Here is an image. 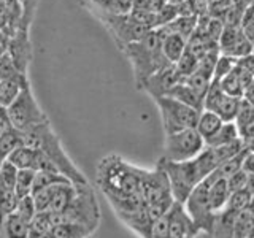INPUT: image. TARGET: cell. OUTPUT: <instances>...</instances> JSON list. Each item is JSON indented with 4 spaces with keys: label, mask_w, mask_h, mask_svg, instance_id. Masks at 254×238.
Listing matches in <instances>:
<instances>
[{
    "label": "cell",
    "mask_w": 254,
    "mask_h": 238,
    "mask_svg": "<svg viewBox=\"0 0 254 238\" xmlns=\"http://www.w3.org/2000/svg\"><path fill=\"white\" fill-rule=\"evenodd\" d=\"M157 165H161L167 173L172 187V195L175 202L185 205L189 198L190 192L200 184V182L210 177V175L218 169L219 162L214 157V153L210 146L205 149L192 161L186 162H170L167 159L161 157Z\"/></svg>",
    "instance_id": "obj_1"
},
{
    "label": "cell",
    "mask_w": 254,
    "mask_h": 238,
    "mask_svg": "<svg viewBox=\"0 0 254 238\" xmlns=\"http://www.w3.org/2000/svg\"><path fill=\"white\" fill-rule=\"evenodd\" d=\"M162 40L164 32L161 29H151L140 42L126 45L123 48L133 67L138 89L148 78H151L164 67L170 65V62L165 59L162 53Z\"/></svg>",
    "instance_id": "obj_2"
},
{
    "label": "cell",
    "mask_w": 254,
    "mask_h": 238,
    "mask_svg": "<svg viewBox=\"0 0 254 238\" xmlns=\"http://www.w3.org/2000/svg\"><path fill=\"white\" fill-rule=\"evenodd\" d=\"M24 145L40 149L51 159L53 164L58 167L59 172L73 182L76 186H86L89 184L86 177L81 173V170L76 169V165L71 162V159L64 151L61 141L51 129L50 122L38 124L30 127V129L24 130Z\"/></svg>",
    "instance_id": "obj_3"
},
{
    "label": "cell",
    "mask_w": 254,
    "mask_h": 238,
    "mask_svg": "<svg viewBox=\"0 0 254 238\" xmlns=\"http://www.w3.org/2000/svg\"><path fill=\"white\" fill-rule=\"evenodd\" d=\"M141 173L140 167L111 154L103 157L97 167V184L103 195L140 194Z\"/></svg>",
    "instance_id": "obj_4"
},
{
    "label": "cell",
    "mask_w": 254,
    "mask_h": 238,
    "mask_svg": "<svg viewBox=\"0 0 254 238\" xmlns=\"http://www.w3.org/2000/svg\"><path fill=\"white\" fill-rule=\"evenodd\" d=\"M51 221L53 226H59L64 222H76L89 227L94 232L100 222V210L91 186H78V194L71 205L64 213H51Z\"/></svg>",
    "instance_id": "obj_5"
},
{
    "label": "cell",
    "mask_w": 254,
    "mask_h": 238,
    "mask_svg": "<svg viewBox=\"0 0 254 238\" xmlns=\"http://www.w3.org/2000/svg\"><path fill=\"white\" fill-rule=\"evenodd\" d=\"M156 105L161 111L162 125L165 135L177 133L186 129H195L202 111L189 105H185L172 97H157L154 99Z\"/></svg>",
    "instance_id": "obj_6"
},
{
    "label": "cell",
    "mask_w": 254,
    "mask_h": 238,
    "mask_svg": "<svg viewBox=\"0 0 254 238\" xmlns=\"http://www.w3.org/2000/svg\"><path fill=\"white\" fill-rule=\"evenodd\" d=\"M206 143L197 129H186L177 133L165 135L164 159L170 162L192 161L205 149Z\"/></svg>",
    "instance_id": "obj_7"
},
{
    "label": "cell",
    "mask_w": 254,
    "mask_h": 238,
    "mask_svg": "<svg viewBox=\"0 0 254 238\" xmlns=\"http://www.w3.org/2000/svg\"><path fill=\"white\" fill-rule=\"evenodd\" d=\"M6 110H8V115H10L13 127L21 132L27 130L34 125H38V124L50 122L46 115L43 113L42 108H40V105L37 103L29 83L22 87L18 99H16Z\"/></svg>",
    "instance_id": "obj_8"
},
{
    "label": "cell",
    "mask_w": 254,
    "mask_h": 238,
    "mask_svg": "<svg viewBox=\"0 0 254 238\" xmlns=\"http://www.w3.org/2000/svg\"><path fill=\"white\" fill-rule=\"evenodd\" d=\"M211 184H213V179L210 177H206L200 184L190 192L189 198L185 203V208L189 213V216L192 218V221L195 222V226L200 229V232L210 237L213 234L214 218H216V213L211 210V205H210Z\"/></svg>",
    "instance_id": "obj_9"
},
{
    "label": "cell",
    "mask_w": 254,
    "mask_h": 238,
    "mask_svg": "<svg viewBox=\"0 0 254 238\" xmlns=\"http://www.w3.org/2000/svg\"><path fill=\"white\" fill-rule=\"evenodd\" d=\"M105 24L113 32V35L119 40V45L124 48L126 45H130L145 37L151 30L145 24L138 22L132 14H118V13H105L103 18Z\"/></svg>",
    "instance_id": "obj_10"
},
{
    "label": "cell",
    "mask_w": 254,
    "mask_h": 238,
    "mask_svg": "<svg viewBox=\"0 0 254 238\" xmlns=\"http://www.w3.org/2000/svg\"><path fill=\"white\" fill-rule=\"evenodd\" d=\"M140 195L145 205L161 202L172 195V187L167 173L161 165H156L154 170L143 169L141 182H140Z\"/></svg>",
    "instance_id": "obj_11"
},
{
    "label": "cell",
    "mask_w": 254,
    "mask_h": 238,
    "mask_svg": "<svg viewBox=\"0 0 254 238\" xmlns=\"http://www.w3.org/2000/svg\"><path fill=\"white\" fill-rule=\"evenodd\" d=\"M14 167L19 170H34V172H59L53 161L40 149L30 146H21L8 157ZM61 173V172H59Z\"/></svg>",
    "instance_id": "obj_12"
},
{
    "label": "cell",
    "mask_w": 254,
    "mask_h": 238,
    "mask_svg": "<svg viewBox=\"0 0 254 238\" xmlns=\"http://www.w3.org/2000/svg\"><path fill=\"white\" fill-rule=\"evenodd\" d=\"M169 218V235L170 238H195L200 234V229L195 226L192 218L189 216L185 205L175 202L170 211L167 213Z\"/></svg>",
    "instance_id": "obj_13"
},
{
    "label": "cell",
    "mask_w": 254,
    "mask_h": 238,
    "mask_svg": "<svg viewBox=\"0 0 254 238\" xmlns=\"http://www.w3.org/2000/svg\"><path fill=\"white\" fill-rule=\"evenodd\" d=\"M181 81H185V79H183L181 75L178 73L175 63H170V65L164 67L162 70H159L157 73H154L151 78H148L146 81L141 84L140 89L146 91L153 99H157V97H164V95H167V92H169L173 86H177Z\"/></svg>",
    "instance_id": "obj_14"
},
{
    "label": "cell",
    "mask_w": 254,
    "mask_h": 238,
    "mask_svg": "<svg viewBox=\"0 0 254 238\" xmlns=\"http://www.w3.org/2000/svg\"><path fill=\"white\" fill-rule=\"evenodd\" d=\"M253 76L246 71L245 68H242L240 65H235V68L230 71L227 76H224L221 79V87L224 94L232 95V97H238L243 99L246 87H248L253 83Z\"/></svg>",
    "instance_id": "obj_15"
},
{
    "label": "cell",
    "mask_w": 254,
    "mask_h": 238,
    "mask_svg": "<svg viewBox=\"0 0 254 238\" xmlns=\"http://www.w3.org/2000/svg\"><path fill=\"white\" fill-rule=\"evenodd\" d=\"M240 213L242 211H237L229 205H226L219 213H216L211 238H234L235 221Z\"/></svg>",
    "instance_id": "obj_16"
},
{
    "label": "cell",
    "mask_w": 254,
    "mask_h": 238,
    "mask_svg": "<svg viewBox=\"0 0 254 238\" xmlns=\"http://www.w3.org/2000/svg\"><path fill=\"white\" fill-rule=\"evenodd\" d=\"M27 83H29V79L26 73H19L16 76L2 79V81H0V107H5V108L10 107L11 103L18 99L22 87Z\"/></svg>",
    "instance_id": "obj_17"
},
{
    "label": "cell",
    "mask_w": 254,
    "mask_h": 238,
    "mask_svg": "<svg viewBox=\"0 0 254 238\" xmlns=\"http://www.w3.org/2000/svg\"><path fill=\"white\" fill-rule=\"evenodd\" d=\"M119 219H121L129 229H132L140 238H151L154 221L149 218L146 208H143L141 211H137V213L124 214V216H119Z\"/></svg>",
    "instance_id": "obj_18"
},
{
    "label": "cell",
    "mask_w": 254,
    "mask_h": 238,
    "mask_svg": "<svg viewBox=\"0 0 254 238\" xmlns=\"http://www.w3.org/2000/svg\"><path fill=\"white\" fill-rule=\"evenodd\" d=\"M30 222L24 221L18 213L10 214L0 226V238H29Z\"/></svg>",
    "instance_id": "obj_19"
},
{
    "label": "cell",
    "mask_w": 254,
    "mask_h": 238,
    "mask_svg": "<svg viewBox=\"0 0 254 238\" xmlns=\"http://www.w3.org/2000/svg\"><path fill=\"white\" fill-rule=\"evenodd\" d=\"M162 30V29H161ZM188 48V40L178 34H164L162 53L170 63H177Z\"/></svg>",
    "instance_id": "obj_20"
},
{
    "label": "cell",
    "mask_w": 254,
    "mask_h": 238,
    "mask_svg": "<svg viewBox=\"0 0 254 238\" xmlns=\"http://www.w3.org/2000/svg\"><path fill=\"white\" fill-rule=\"evenodd\" d=\"M165 97H172L175 100L185 103V105H189V107H192L198 111H203V99L195 91L190 89L185 81H181L177 86H173L172 89L167 92Z\"/></svg>",
    "instance_id": "obj_21"
},
{
    "label": "cell",
    "mask_w": 254,
    "mask_h": 238,
    "mask_svg": "<svg viewBox=\"0 0 254 238\" xmlns=\"http://www.w3.org/2000/svg\"><path fill=\"white\" fill-rule=\"evenodd\" d=\"M78 194V186L70 182V184H59L56 189L54 198L51 202V206L48 211L51 213H64L73 202V198Z\"/></svg>",
    "instance_id": "obj_22"
},
{
    "label": "cell",
    "mask_w": 254,
    "mask_h": 238,
    "mask_svg": "<svg viewBox=\"0 0 254 238\" xmlns=\"http://www.w3.org/2000/svg\"><path fill=\"white\" fill-rule=\"evenodd\" d=\"M197 19H198L197 14L178 16V18L173 19L170 24H167V26L159 27V29H162L164 34H178L181 37H185L186 40H189L190 37H192L194 30L197 27Z\"/></svg>",
    "instance_id": "obj_23"
},
{
    "label": "cell",
    "mask_w": 254,
    "mask_h": 238,
    "mask_svg": "<svg viewBox=\"0 0 254 238\" xmlns=\"http://www.w3.org/2000/svg\"><path fill=\"white\" fill-rule=\"evenodd\" d=\"M224 121L214 113V111H208V110H203L200 113V118H198V122H197V132L202 135L205 143L208 141L211 137L218 133V130L222 127Z\"/></svg>",
    "instance_id": "obj_24"
},
{
    "label": "cell",
    "mask_w": 254,
    "mask_h": 238,
    "mask_svg": "<svg viewBox=\"0 0 254 238\" xmlns=\"http://www.w3.org/2000/svg\"><path fill=\"white\" fill-rule=\"evenodd\" d=\"M230 195H232V192H230V189H229L227 179L226 178L214 179L211 187H210V205H211V210L214 213H219L227 205Z\"/></svg>",
    "instance_id": "obj_25"
},
{
    "label": "cell",
    "mask_w": 254,
    "mask_h": 238,
    "mask_svg": "<svg viewBox=\"0 0 254 238\" xmlns=\"http://www.w3.org/2000/svg\"><path fill=\"white\" fill-rule=\"evenodd\" d=\"M21 146H26L24 145V133L13 127L11 130H8L0 137V162L8 161V157Z\"/></svg>",
    "instance_id": "obj_26"
},
{
    "label": "cell",
    "mask_w": 254,
    "mask_h": 238,
    "mask_svg": "<svg viewBox=\"0 0 254 238\" xmlns=\"http://www.w3.org/2000/svg\"><path fill=\"white\" fill-rule=\"evenodd\" d=\"M240 103L242 99L232 97V95L224 94L219 99V102L214 107V113H216L224 122H235V118L238 115V110H240Z\"/></svg>",
    "instance_id": "obj_27"
},
{
    "label": "cell",
    "mask_w": 254,
    "mask_h": 238,
    "mask_svg": "<svg viewBox=\"0 0 254 238\" xmlns=\"http://www.w3.org/2000/svg\"><path fill=\"white\" fill-rule=\"evenodd\" d=\"M51 232L56 238H87L92 235V230L83 224L76 222H64V224L54 226Z\"/></svg>",
    "instance_id": "obj_28"
},
{
    "label": "cell",
    "mask_w": 254,
    "mask_h": 238,
    "mask_svg": "<svg viewBox=\"0 0 254 238\" xmlns=\"http://www.w3.org/2000/svg\"><path fill=\"white\" fill-rule=\"evenodd\" d=\"M240 138V132H238V127L235 122H224L222 127L218 130V133L211 137L206 141V146L216 148L222 145H229V143H234Z\"/></svg>",
    "instance_id": "obj_29"
},
{
    "label": "cell",
    "mask_w": 254,
    "mask_h": 238,
    "mask_svg": "<svg viewBox=\"0 0 254 238\" xmlns=\"http://www.w3.org/2000/svg\"><path fill=\"white\" fill-rule=\"evenodd\" d=\"M70 179L59 172H37L35 175V181H34V189H32V194L37 192L40 189L56 186V184H70Z\"/></svg>",
    "instance_id": "obj_30"
},
{
    "label": "cell",
    "mask_w": 254,
    "mask_h": 238,
    "mask_svg": "<svg viewBox=\"0 0 254 238\" xmlns=\"http://www.w3.org/2000/svg\"><path fill=\"white\" fill-rule=\"evenodd\" d=\"M19 197L16 195L13 189H6L3 186H0V226L3 224V221L13 214L18 208Z\"/></svg>",
    "instance_id": "obj_31"
},
{
    "label": "cell",
    "mask_w": 254,
    "mask_h": 238,
    "mask_svg": "<svg viewBox=\"0 0 254 238\" xmlns=\"http://www.w3.org/2000/svg\"><path fill=\"white\" fill-rule=\"evenodd\" d=\"M37 172L34 170H19L18 172V179H16L14 192L19 198L32 195V189H34V181H35Z\"/></svg>",
    "instance_id": "obj_32"
},
{
    "label": "cell",
    "mask_w": 254,
    "mask_h": 238,
    "mask_svg": "<svg viewBox=\"0 0 254 238\" xmlns=\"http://www.w3.org/2000/svg\"><path fill=\"white\" fill-rule=\"evenodd\" d=\"M59 184L56 186H50V187H45V189H40L37 192L32 194L34 197V202H35V208H37V213H43V211H48L51 206V202L54 198V194H56V189H58Z\"/></svg>",
    "instance_id": "obj_33"
},
{
    "label": "cell",
    "mask_w": 254,
    "mask_h": 238,
    "mask_svg": "<svg viewBox=\"0 0 254 238\" xmlns=\"http://www.w3.org/2000/svg\"><path fill=\"white\" fill-rule=\"evenodd\" d=\"M238 32H240V27H234V26H224V30H222L221 38L218 42L219 46V53L229 56L232 48L237 42V37H238Z\"/></svg>",
    "instance_id": "obj_34"
},
{
    "label": "cell",
    "mask_w": 254,
    "mask_h": 238,
    "mask_svg": "<svg viewBox=\"0 0 254 238\" xmlns=\"http://www.w3.org/2000/svg\"><path fill=\"white\" fill-rule=\"evenodd\" d=\"M18 172H19L18 167H14L10 161H3L0 164V186L14 190L16 179H18Z\"/></svg>",
    "instance_id": "obj_35"
},
{
    "label": "cell",
    "mask_w": 254,
    "mask_h": 238,
    "mask_svg": "<svg viewBox=\"0 0 254 238\" xmlns=\"http://www.w3.org/2000/svg\"><path fill=\"white\" fill-rule=\"evenodd\" d=\"M175 67H177V70H178V73L181 75V78L186 79L188 76H190L197 70L198 59L195 58L192 53L186 50L185 54L181 56V59L177 63H175Z\"/></svg>",
    "instance_id": "obj_36"
},
{
    "label": "cell",
    "mask_w": 254,
    "mask_h": 238,
    "mask_svg": "<svg viewBox=\"0 0 254 238\" xmlns=\"http://www.w3.org/2000/svg\"><path fill=\"white\" fill-rule=\"evenodd\" d=\"M237 65V59L235 58H230V56H224L221 54L218 60H216V65H214V71H213V79L216 81H221L222 78L227 76L230 71H232Z\"/></svg>",
    "instance_id": "obj_37"
},
{
    "label": "cell",
    "mask_w": 254,
    "mask_h": 238,
    "mask_svg": "<svg viewBox=\"0 0 254 238\" xmlns=\"http://www.w3.org/2000/svg\"><path fill=\"white\" fill-rule=\"evenodd\" d=\"M235 124L238 127V130L250 124H254V105L253 103L242 99L240 110H238V115L235 118Z\"/></svg>",
    "instance_id": "obj_38"
},
{
    "label": "cell",
    "mask_w": 254,
    "mask_h": 238,
    "mask_svg": "<svg viewBox=\"0 0 254 238\" xmlns=\"http://www.w3.org/2000/svg\"><path fill=\"white\" fill-rule=\"evenodd\" d=\"M14 213H18L19 216H21L24 221H27V222H32V221H34V218L37 216V208H35L34 197H32V195H27V197L19 198L18 208H16Z\"/></svg>",
    "instance_id": "obj_39"
},
{
    "label": "cell",
    "mask_w": 254,
    "mask_h": 238,
    "mask_svg": "<svg viewBox=\"0 0 254 238\" xmlns=\"http://www.w3.org/2000/svg\"><path fill=\"white\" fill-rule=\"evenodd\" d=\"M230 8H232V0H213L208 6V16L213 19H219L224 22Z\"/></svg>",
    "instance_id": "obj_40"
},
{
    "label": "cell",
    "mask_w": 254,
    "mask_h": 238,
    "mask_svg": "<svg viewBox=\"0 0 254 238\" xmlns=\"http://www.w3.org/2000/svg\"><path fill=\"white\" fill-rule=\"evenodd\" d=\"M21 71L18 70V67H16V63H14L10 53H5L3 56H0V81H2V79H6V78L16 76Z\"/></svg>",
    "instance_id": "obj_41"
},
{
    "label": "cell",
    "mask_w": 254,
    "mask_h": 238,
    "mask_svg": "<svg viewBox=\"0 0 254 238\" xmlns=\"http://www.w3.org/2000/svg\"><path fill=\"white\" fill-rule=\"evenodd\" d=\"M240 29L243 30V34L254 43V5H248L245 8Z\"/></svg>",
    "instance_id": "obj_42"
},
{
    "label": "cell",
    "mask_w": 254,
    "mask_h": 238,
    "mask_svg": "<svg viewBox=\"0 0 254 238\" xmlns=\"http://www.w3.org/2000/svg\"><path fill=\"white\" fill-rule=\"evenodd\" d=\"M246 181H248V173L245 170H238L237 173H234L232 177L227 178V184L230 192H237V190H242L246 186Z\"/></svg>",
    "instance_id": "obj_43"
},
{
    "label": "cell",
    "mask_w": 254,
    "mask_h": 238,
    "mask_svg": "<svg viewBox=\"0 0 254 238\" xmlns=\"http://www.w3.org/2000/svg\"><path fill=\"white\" fill-rule=\"evenodd\" d=\"M222 30H224V22L219 21V19H210L208 22V29H206V37H208L211 42L218 43L219 38H221V34Z\"/></svg>",
    "instance_id": "obj_44"
},
{
    "label": "cell",
    "mask_w": 254,
    "mask_h": 238,
    "mask_svg": "<svg viewBox=\"0 0 254 238\" xmlns=\"http://www.w3.org/2000/svg\"><path fill=\"white\" fill-rule=\"evenodd\" d=\"M11 129H13V124H11L10 115H8V110L5 107H0V137Z\"/></svg>",
    "instance_id": "obj_45"
},
{
    "label": "cell",
    "mask_w": 254,
    "mask_h": 238,
    "mask_svg": "<svg viewBox=\"0 0 254 238\" xmlns=\"http://www.w3.org/2000/svg\"><path fill=\"white\" fill-rule=\"evenodd\" d=\"M237 65L245 68L254 78V56L253 54H248V56H245V58L237 59Z\"/></svg>",
    "instance_id": "obj_46"
},
{
    "label": "cell",
    "mask_w": 254,
    "mask_h": 238,
    "mask_svg": "<svg viewBox=\"0 0 254 238\" xmlns=\"http://www.w3.org/2000/svg\"><path fill=\"white\" fill-rule=\"evenodd\" d=\"M242 170H245L248 175H254V153H251V151L245 154Z\"/></svg>",
    "instance_id": "obj_47"
},
{
    "label": "cell",
    "mask_w": 254,
    "mask_h": 238,
    "mask_svg": "<svg viewBox=\"0 0 254 238\" xmlns=\"http://www.w3.org/2000/svg\"><path fill=\"white\" fill-rule=\"evenodd\" d=\"M243 99H245V100H248L250 103H253V105H254V79H253V83H251L248 87H246Z\"/></svg>",
    "instance_id": "obj_48"
},
{
    "label": "cell",
    "mask_w": 254,
    "mask_h": 238,
    "mask_svg": "<svg viewBox=\"0 0 254 238\" xmlns=\"http://www.w3.org/2000/svg\"><path fill=\"white\" fill-rule=\"evenodd\" d=\"M245 189L248 190L251 195H254V175H248V181H246Z\"/></svg>",
    "instance_id": "obj_49"
},
{
    "label": "cell",
    "mask_w": 254,
    "mask_h": 238,
    "mask_svg": "<svg viewBox=\"0 0 254 238\" xmlns=\"http://www.w3.org/2000/svg\"><path fill=\"white\" fill-rule=\"evenodd\" d=\"M243 145H245V148L248 149V151H251V153H254V138H251V140H248V141H245Z\"/></svg>",
    "instance_id": "obj_50"
},
{
    "label": "cell",
    "mask_w": 254,
    "mask_h": 238,
    "mask_svg": "<svg viewBox=\"0 0 254 238\" xmlns=\"http://www.w3.org/2000/svg\"><path fill=\"white\" fill-rule=\"evenodd\" d=\"M248 211L254 216V195L251 197V200H250V205H248Z\"/></svg>",
    "instance_id": "obj_51"
},
{
    "label": "cell",
    "mask_w": 254,
    "mask_h": 238,
    "mask_svg": "<svg viewBox=\"0 0 254 238\" xmlns=\"http://www.w3.org/2000/svg\"><path fill=\"white\" fill-rule=\"evenodd\" d=\"M234 5H240V6H248V2L246 0H232Z\"/></svg>",
    "instance_id": "obj_52"
},
{
    "label": "cell",
    "mask_w": 254,
    "mask_h": 238,
    "mask_svg": "<svg viewBox=\"0 0 254 238\" xmlns=\"http://www.w3.org/2000/svg\"><path fill=\"white\" fill-rule=\"evenodd\" d=\"M29 238H42V235H40L38 232H35V230L30 229V234H29Z\"/></svg>",
    "instance_id": "obj_53"
},
{
    "label": "cell",
    "mask_w": 254,
    "mask_h": 238,
    "mask_svg": "<svg viewBox=\"0 0 254 238\" xmlns=\"http://www.w3.org/2000/svg\"><path fill=\"white\" fill-rule=\"evenodd\" d=\"M42 238H56V237H54V234H53L51 230H50V232L43 234V235H42Z\"/></svg>",
    "instance_id": "obj_54"
},
{
    "label": "cell",
    "mask_w": 254,
    "mask_h": 238,
    "mask_svg": "<svg viewBox=\"0 0 254 238\" xmlns=\"http://www.w3.org/2000/svg\"><path fill=\"white\" fill-rule=\"evenodd\" d=\"M248 2V5H254V0H246Z\"/></svg>",
    "instance_id": "obj_55"
},
{
    "label": "cell",
    "mask_w": 254,
    "mask_h": 238,
    "mask_svg": "<svg viewBox=\"0 0 254 238\" xmlns=\"http://www.w3.org/2000/svg\"><path fill=\"white\" fill-rule=\"evenodd\" d=\"M253 56H254V43H253V53H251Z\"/></svg>",
    "instance_id": "obj_56"
},
{
    "label": "cell",
    "mask_w": 254,
    "mask_h": 238,
    "mask_svg": "<svg viewBox=\"0 0 254 238\" xmlns=\"http://www.w3.org/2000/svg\"><path fill=\"white\" fill-rule=\"evenodd\" d=\"M211 2H213V0H211Z\"/></svg>",
    "instance_id": "obj_57"
},
{
    "label": "cell",
    "mask_w": 254,
    "mask_h": 238,
    "mask_svg": "<svg viewBox=\"0 0 254 238\" xmlns=\"http://www.w3.org/2000/svg\"><path fill=\"white\" fill-rule=\"evenodd\" d=\"M0 164H2V162H0Z\"/></svg>",
    "instance_id": "obj_58"
}]
</instances>
